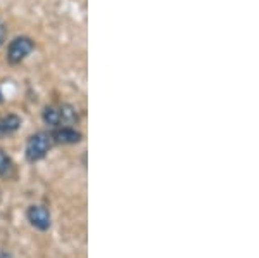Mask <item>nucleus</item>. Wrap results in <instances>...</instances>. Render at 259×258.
<instances>
[{
	"label": "nucleus",
	"instance_id": "39448f33",
	"mask_svg": "<svg viewBox=\"0 0 259 258\" xmlns=\"http://www.w3.org/2000/svg\"><path fill=\"white\" fill-rule=\"evenodd\" d=\"M28 220L33 227L38 231H47L50 227V213L44 206H30L28 208Z\"/></svg>",
	"mask_w": 259,
	"mask_h": 258
},
{
	"label": "nucleus",
	"instance_id": "0eeeda50",
	"mask_svg": "<svg viewBox=\"0 0 259 258\" xmlns=\"http://www.w3.org/2000/svg\"><path fill=\"white\" fill-rule=\"evenodd\" d=\"M12 172H14V165L11 158L0 149V177H11Z\"/></svg>",
	"mask_w": 259,
	"mask_h": 258
},
{
	"label": "nucleus",
	"instance_id": "9d476101",
	"mask_svg": "<svg viewBox=\"0 0 259 258\" xmlns=\"http://www.w3.org/2000/svg\"><path fill=\"white\" fill-rule=\"evenodd\" d=\"M2 99H4V97H2V90H0V102H2Z\"/></svg>",
	"mask_w": 259,
	"mask_h": 258
},
{
	"label": "nucleus",
	"instance_id": "1a4fd4ad",
	"mask_svg": "<svg viewBox=\"0 0 259 258\" xmlns=\"http://www.w3.org/2000/svg\"><path fill=\"white\" fill-rule=\"evenodd\" d=\"M0 258H12V255L7 251H0Z\"/></svg>",
	"mask_w": 259,
	"mask_h": 258
},
{
	"label": "nucleus",
	"instance_id": "f03ea898",
	"mask_svg": "<svg viewBox=\"0 0 259 258\" xmlns=\"http://www.w3.org/2000/svg\"><path fill=\"white\" fill-rule=\"evenodd\" d=\"M52 137L50 134H45V132H40V134H35L28 139L26 142V158L28 161L35 163V161H40L47 156L49 149L52 148Z\"/></svg>",
	"mask_w": 259,
	"mask_h": 258
},
{
	"label": "nucleus",
	"instance_id": "20e7f679",
	"mask_svg": "<svg viewBox=\"0 0 259 258\" xmlns=\"http://www.w3.org/2000/svg\"><path fill=\"white\" fill-rule=\"evenodd\" d=\"M52 142L56 144H76L81 140V134L73 127H57L50 132Z\"/></svg>",
	"mask_w": 259,
	"mask_h": 258
},
{
	"label": "nucleus",
	"instance_id": "423d86ee",
	"mask_svg": "<svg viewBox=\"0 0 259 258\" xmlns=\"http://www.w3.org/2000/svg\"><path fill=\"white\" fill-rule=\"evenodd\" d=\"M21 127V118L18 115H7L0 118V134H12Z\"/></svg>",
	"mask_w": 259,
	"mask_h": 258
},
{
	"label": "nucleus",
	"instance_id": "7ed1b4c3",
	"mask_svg": "<svg viewBox=\"0 0 259 258\" xmlns=\"http://www.w3.org/2000/svg\"><path fill=\"white\" fill-rule=\"evenodd\" d=\"M33 47H35V44H33L31 39H28V36H18L7 47V61L11 64H19L21 61L30 56Z\"/></svg>",
	"mask_w": 259,
	"mask_h": 258
},
{
	"label": "nucleus",
	"instance_id": "6e6552de",
	"mask_svg": "<svg viewBox=\"0 0 259 258\" xmlns=\"http://www.w3.org/2000/svg\"><path fill=\"white\" fill-rule=\"evenodd\" d=\"M6 36H7L6 24H4V23H2V19H0V47H2L4 42H6Z\"/></svg>",
	"mask_w": 259,
	"mask_h": 258
},
{
	"label": "nucleus",
	"instance_id": "f257e3e1",
	"mask_svg": "<svg viewBox=\"0 0 259 258\" xmlns=\"http://www.w3.org/2000/svg\"><path fill=\"white\" fill-rule=\"evenodd\" d=\"M44 118L45 125L52 128L57 127H71L80 120L76 109H74L71 104H56V106H47L44 109Z\"/></svg>",
	"mask_w": 259,
	"mask_h": 258
}]
</instances>
